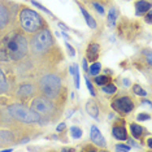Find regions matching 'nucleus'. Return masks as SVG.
I'll list each match as a JSON object with an SVG mask.
<instances>
[{"mask_svg":"<svg viewBox=\"0 0 152 152\" xmlns=\"http://www.w3.org/2000/svg\"><path fill=\"white\" fill-rule=\"evenodd\" d=\"M85 81H86V86H87V88H88L90 94H91L92 96H95V90H94V86H92L91 81H90V79H88L87 77H85Z\"/></svg>","mask_w":152,"mask_h":152,"instance_id":"393cba45","label":"nucleus"},{"mask_svg":"<svg viewBox=\"0 0 152 152\" xmlns=\"http://www.w3.org/2000/svg\"><path fill=\"white\" fill-rule=\"evenodd\" d=\"M135 8L138 13H146L151 9V4L146 0H139V1L135 3Z\"/></svg>","mask_w":152,"mask_h":152,"instance_id":"ddd939ff","label":"nucleus"},{"mask_svg":"<svg viewBox=\"0 0 152 152\" xmlns=\"http://www.w3.org/2000/svg\"><path fill=\"white\" fill-rule=\"evenodd\" d=\"M130 130H131V134H133L134 138H139L142 135V133H143V127L139 126L138 124H131Z\"/></svg>","mask_w":152,"mask_h":152,"instance_id":"f3484780","label":"nucleus"},{"mask_svg":"<svg viewBox=\"0 0 152 152\" xmlns=\"http://www.w3.org/2000/svg\"><path fill=\"white\" fill-rule=\"evenodd\" d=\"M83 69H85V70H88V66H87V60H83Z\"/></svg>","mask_w":152,"mask_h":152,"instance_id":"473e14b6","label":"nucleus"},{"mask_svg":"<svg viewBox=\"0 0 152 152\" xmlns=\"http://www.w3.org/2000/svg\"><path fill=\"white\" fill-rule=\"evenodd\" d=\"M9 88H11V85H9L4 73H3V70L0 69V92H7L9 91Z\"/></svg>","mask_w":152,"mask_h":152,"instance_id":"2eb2a0df","label":"nucleus"},{"mask_svg":"<svg viewBox=\"0 0 152 152\" xmlns=\"http://www.w3.org/2000/svg\"><path fill=\"white\" fill-rule=\"evenodd\" d=\"M102 88H103V91H104L105 94H115V92L117 91L116 86L112 85V83H109V85H103Z\"/></svg>","mask_w":152,"mask_h":152,"instance_id":"4be33fe9","label":"nucleus"},{"mask_svg":"<svg viewBox=\"0 0 152 152\" xmlns=\"http://www.w3.org/2000/svg\"><path fill=\"white\" fill-rule=\"evenodd\" d=\"M151 18H152V16H151V9L148 11V15H147V22H151Z\"/></svg>","mask_w":152,"mask_h":152,"instance_id":"2f4dec72","label":"nucleus"},{"mask_svg":"<svg viewBox=\"0 0 152 152\" xmlns=\"http://www.w3.org/2000/svg\"><path fill=\"white\" fill-rule=\"evenodd\" d=\"M108 77L107 75H95V83L99 85V86H103L108 82Z\"/></svg>","mask_w":152,"mask_h":152,"instance_id":"b1692460","label":"nucleus"},{"mask_svg":"<svg viewBox=\"0 0 152 152\" xmlns=\"http://www.w3.org/2000/svg\"><path fill=\"white\" fill-rule=\"evenodd\" d=\"M61 79L56 74H46L40 79V90L48 98H55L60 92Z\"/></svg>","mask_w":152,"mask_h":152,"instance_id":"39448f33","label":"nucleus"},{"mask_svg":"<svg viewBox=\"0 0 152 152\" xmlns=\"http://www.w3.org/2000/svg\"><path fill=\"white\" fill-rule=\"evenodd\" d=\"M31 109L40 117H48L55 112V105L47 98H37L31 103Z\"/></svg>","mask_w":152,"mask_h":152,"instance_id":"423d86ee","label":"nucleus"},{"mask_svg":"<svg viewBox=\"0 0 152 152\" xmlns=\"http://www.w3.org/2000/svg\"><path fill=\"white\" fill-rule=\"evenodd\" d=\"M90 138H91L92 143L96 144V146H99V147H105V146H107L104 137L102 135L100 130H99L95 125H92L91 129H90Z\"/></svg>","mask_w":152,"mask_h":152,"instance_id":"6e6552de","label":"nucleus"},{"mask_svg":"<svg viewBox=\"0 0 152 152\" xmlns=\"http://www.w3.org/2000/svg\"><path fill=\"white\" fill-rule=\"evenodd\" d=\"M137 118H138V121H146V120H150V115H143V113H142Z\"/></svg>","mask_w":152,"mask_h":152,"instance_id":"c85d7f7f","label":"nucleus"},{"mask_svg":"<svg viewBox=\"0 0 152 152\" xmlns=\"http://www.w3.org/2000/svg\"><path fill=\"white\" fill-rule=\"evenodd\" d=\"M100 69H102V65H100L99 63H94V64H91V66L88 68L87 72L91 75H98L99 72H100Z\"/></svg>","mask_w":152,"mask_h":152,"instance_id":"aec40b11","label":"nucleus"},{"mask_svg":"<svg viewBox=\"0 0 152 152\" xmlns=\"http://www.w3.org/2000/svg\"><path fill=\"white\" fill-rule=\"evenodd\" d=\"M65 129V124H60V125L57 126V131H61V130H64Z\"/></svg>","mask_w":152,"mask_h":152,"instance_id":"7c9ffc66","label":"nucleus"},{"mask_svg":"<svg viewBox=\"0 0 152 152\" xmlns=\"http://www.w3.org/2000/svg\"><path fill=\"white\" fill-rule=\"evenodd\" d=\"M112 134H113V137L118 140H126L127 139L126 129L124 126H115L112 129Z\"/></svg>","mask_w":152,"mask_h":152,"instance_id":"9d476101","label":"nucleus"},{"mask_svg":"<svg viewBox=\"0 0 152 152\" xmlns=\"http://www.w3.org/2000/svg\"><path fill=\"white\" fill-rule=\"evenodd\" d=\"M86 110H87V113L91 117H94V118H98L99 117V108L98 105L95 104V102H88L87 104H86Z\"/></svg>","mask_w":152,"mask_h":152,"instance_id":"f8f14e48","label":"nucleus"},{"mask_svg":"<svg viewBox=\"0 0 152 152\" xmlns=\"http://www.w3.org/2000/svg\"><path fill=\"white\" fill-rule=\"evenodd\" d=\"M116 150L117 151H130V147L129 146H125V144H117Z\"/></svg>","mask_w":152,"mask_h":152,"instance_id":"cd10ccee","label":"nucleus"},{"mask_svg":"<svg viewBox=\"0 0 152 152\" xmlns=\"http://www.w3.org/2000/svg\"><path fill=\"white\" fill-rule=\"evenodd\" d=\"M133 91H134V94L138 95V96H146V95H147L146 90L142 88L139 85H134V86H133Z\"/></svg>","mask_w":152,"mask_h":152,"instance_id":"5701e85b","label":"nucleus"},{"mask_svg":"<svg viewBox=\"0 0 152 152\" xmlns=\"http://www.w3.org/2000/svg\"><path fill=\"white\" fill-rule=\"evenodd\" d=\"M52 44H53L52 34H51V31L48 29H46V27L38 30V33L33 37L31 42H30L31 50L35 53H44Z\"/></svg>","mask_w":152,"mask_h":152,"instance_id":"20e7f679","label":"nucleus"},{"mask_svg":"<svg viewBox=\"0 0 152 152\" xmlns=\"http://www.w3.org/2000/svg\"><path fill=\"white\" fill-rule=\"evenodd\" d=\"M112 107L120 113H130L134 108V104H133V102H131L130 98L122 96V98L116 99L115 102L112 103Z\"/></svg>","mask_w":152,"mask_h":152,"instance_id":"0eeeda50","label":"nucleus"},{"mask_svg":"<svg viewBox=\"0 0 152 152\" xmlns=\"http://www.w3.org/2000/svg\"><path fill=\"white\" fill-rule=\"evenodd\" d=\"M66 48H68V52H69V55H70V56H74V55H75V52H74V48L72 47L69 43H66Z\"/></svg>","mask_w":152,"mask_h":152,"instance_id":"c756f323","label":"nucleus"},{"mask_svg":"<svg viewBox=\"0 0 152 152\" xmlns=\"http://www.w3.org/2000/svg\"><path fill=\"white\" fill-rule=\"evenodd\" d=\"M116 18H117V9L116 8H110L109 15H108V25L109 26H115L116 25Z\"/></svg>","mask_w":152,"mask_h":152,"instance_id":"6ab92c4d","label":"nucleus"},{"mask_svg":"<svg viewBox=\"0 0 152 152\" xmlns=\"http://www.w3.org/2000/svg\"><path fill=\"white\" fill-rule=\"evenodd\" d=\"M70 134L74 139H79L82 137V129L81 127H77V126H73L70 127Z\"/></svg>","mask_w":152,"mask_h":152,"instance_id":"412c9836","label":"nucleus"},{"mask_svg":"<svg viewBox=\"0 0 152 152\" xmlns=\"http://www.w3.org/2000/svg\"><path fill=\"white\" fill-rule=\"evenodd\" d=\"M20 21H21V26L26 33H37L38 30L42 27L43 20L42 17L34 12L33 9L25 8L20 13Z\"/></svg>","mask_w":152,"mask_h":152,"instance_id":"f03ea898","label":"nucleus"},{"mask_svg":"<svg viewBox=\"0 0 152 152\" xmlns=\"http://www.w3.org/2000/svg\"><path fill=\"white\" fill-rule=\"evenodd\" d=\"M5 52L12 60L18 61L25 57L27 53V40L22 34H15L12 37H7L5 39Z\"/></svg>","mask_w":152,"mask_h":152,"instance_id":"f257e3e1","label":"nucleus"},{"mask_svg":"<svg viewBox=\"0 0 152 152\" xmlns=\"http://www.w3.org/2000/svg\"><path fill=\"white\" fill-rule=\"evenodd\" d=\"M69 70H70V73L74 75L75 78V87H79V70H78V65L77 64H73L70 68H69Z\"/></svg>","mask_w":152,"mask_h":152,"instance_id":"a211bd4d","label":"nucleus"},{"mask_svg":"<svg viewBox=\"0 0 152 152\" xmlns=\"http://www.w3.org/2000/svg\"><path fill=\"white\" fill-rule=\"evenodd\" d=\"M9 21V11L4 4H0V29H3Z\"/></svg>","mask_w":152,"mask_h":152,"instance_id":"1a4fd4ad","label":"nucleus"},{"mask_svg":"<svg viewBox=\"0 0 152 152\" xmlns=\"http://www.w3.org/2000/svg\"><path fill=\"white\" fill-rule=\"evenodd\" d=\"M99 44H96V43H92V44H90L88 48H87V58L90 61H94L98 58L99 56Z\"/></svg>","mask_w":152,"mask_h":152,"instance_id":"9b49d317","label":"nucleus"},{"mask_svg":"<svg viewBox=\"0 0 152 152\" xmlns=\"http://www.w3.org/2000/svg\"><path fill=\"white\" fill-rule=\"evenodd\" d=\"M34 92V87L31 85H22L21 87L18 88V95L21 98H27Z\"/></svg>","mask_w":152,"mask_h":152,"instance_id":"4468645a","label":"nucleus"},{"mask_svg":"<svg viewBox=\"0 0 152 152\" xmlns=\"http://www.w3.org/2000/svg\"><path fill=\"white\" fill-rule=\"evenodd\" d=\"M92 5L95 7V9H96V11H98V12L100 13V15H104V8H103V5H100L99 3H94V4H92Z\"/></svg>","mask_w":152,"mask_h":152,"instance_id":"bb28decb","label":"nucleus"},{"mask_svg":"<svg viewBox=\"0 0 152 152\" xmlns=\"http://www.w3.org/2000/svg\"><path fill=\"white\" fill-rule=\"evenodd\" d=\"M81 12H82V15H83L85 20H86V22H87V25L91 27V29H96V22H95V20L88 15V12L86 11L85 8H81Z\"/></svg>","mask_w":152,"mask_h":152,"instance_id":"dca6fc26","label":"nucleus"},{"mask_svg":"<svg viewBox=\"0 0 152 152\" xmlns=\"http://www.w3.org/2000/svg\"><path fill=\"white\" fill-rule=\"evenodd\" d=\"M8 112L13 118L21 121L23 124H35V122H39V120H40L39 115H37L31 108H27V107L22 104L9 105Z\"/></svg>","mask_w":152,"mask_h":152,"instance_id":"7ed1b4c3","label":"nucleus"},{"mask_svg":"<svg viewBox=\"0 0 152 152\" xmlns=\"http://www.w3.org/2000/svg\"><path fill=\"white\" fill-rule=\"evenodd\" d=\"M31 4H33L34 7H37V8L42 9V11H43V12H46V13H48V15H50V11H48V9H47V8H44V7H43L42 4H39V3H38V1H34V0H33V1H31Z\"/></svg>","mask_w":152,"mask_h":152,"instance_id":"a878e982","label":"nucleus"}]
</instances>
